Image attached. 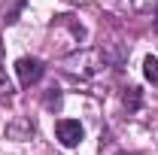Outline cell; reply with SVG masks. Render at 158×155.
<instances>
[{
	"label": "cell",
	"mask_w": 158,
	"mask_h": 155,
	"mask_svg": "<svg viewBox=\"0 0 158 155\" xmlns=\"http://www.w3.org/2000/svg\"><path fill=\"white\" fill-rule=\"evenodd\" d=\"M82 125H79L76 119H61L58 125H55V137H58L61 146H67V149H76L79 143H82Z\"/></svg>",
	"instance_id": "1"
},
{
	"label": "cell",
	"mask_w": 158,
	"mask_h": 155,
	"mask_svg": "<svg viewBox=\"0 0 158 155\" xmlns=\"http://www.w3.org/2000/svg\"><path fill=\"white\" fill-rule=\"evenodd\" d=\"M15 73H19V82H21V85L31 88V85H37L40 79H43V61H40V58H19Z\"/></svg>",
	"instance_id": "2"
},
{
	"label": "cell",
	"mask_w": 158,
	"mask_h": 155,
	"mask_svg": "<svg viewBox=\"0 0 158 155\" xmlns=\"http://www.w3.org/2000/svg\"><path fill=\"white\" fill-rule=\"evenodd\" d=\"M143 76L158 88V58H146L143 61Z\"/></svg>",
	"instance_id": "3"
},
{
	"label": "cell",
	"mask_w": 158,
	"mask_h": 155,
	"mask_svg": "<svg viewBox=\"0 0 158 155\" xmlns=\"http://www.w3.org/2000/svg\"><path fill=\"white\" fill-rule=\"evenodd\" d=\"M125 103H128L131 110H137V107H140V88H128V94H125Z\"/></svg>",
	"instance_id": "4"
}]
</instances>
